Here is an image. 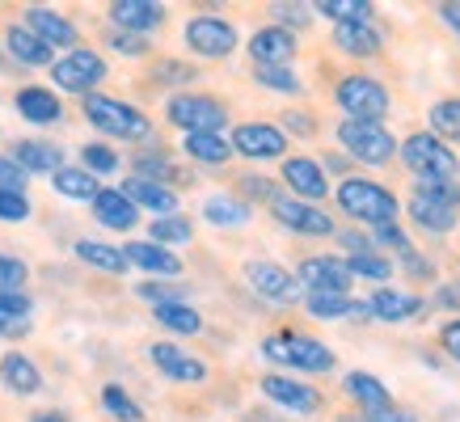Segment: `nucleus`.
<instances>
[{
    "label": "nucleus",
    "mask_w": 460,
    "mask_h": 422,
    "mask_svg": "<svg viewBox=\"0 0 460 422\" xmlns=\"http://www.w3.org/2000/svg\"><path fill=\"white\" fill-rule=\"evenodd\" d=\"M402 161L414 173V182H447V186L460 182V156L435 136L414 131L410 140H402Z\"/></svg>",
    "instance_id": "1"
},
{
    "label": "nucleus",
    "mask_w": 460,
    "mask_h": 422,
    "mask_svg": "<svg viewBox=\"0 0 460 422\" xmlns=\"http://www.w3.org/2000/svg\"><path fill=\"white\" fill-rule=\"evenodd\" d=\"M338 207L347 211L350 220H359V224H372V228L397 224V195L389 186L367 182V178H347L338 186Z\"/></svg>",
    "instance_id": "2"
},
{
    "label": "nucleus",
    "mask_w": 460,
    "mask_h": 422,
    "mask_svg": "<svg viewBox=\"0 0 460 422\" xmlns=\"http://www.w3.org/2000/svg\"><path fill=\"white\" fill-rule=\"evenodd\" d=\"M405 211L427 233H452L460 224V182H414V195H410Z\"/></svg>",
    "instance_id": "3"
},
{
    "label": "nucleus",
    "mask_w": 460,
    "mask_h": 422,
    "mask_svg": "<svg viewBox=\"0 0 460 422\" xmlns=\"http://www.w3.org/2000/svg\"><path fill=\"white\" fill-rule=\"evenodd\" d=\"M84 119L114 136V140H148L153 136V123H148V114L136 110L131 101H119V98H102V93H89L84 98Z\"/></svg>",
    "instance_id": "4"
},
{
    "label": "nucleus",
    "mask_w": 460,
    "mask_h": 422,
    "mask_svg": "<svg viewBox=\"0 0 460 422\" xmlns=\"http://www.w3.org/2000/svg\"><path fill=\"white\" fill-rule=\"evenodd\" d=\"M262 355L270 359V364H283V367H296V372H313V376H321V372H334V351L325 347V342H317V338H305V334H270L262 342Z\"/></svg>",
    "instance_id": "5"
},
{
    "label": "nucleus",
    "mask_w": 460,
    "mask_h": 422,
    "mask_svg": "<svg viewBox=\"0 0 460 422\" xmlns=\"http://www.w3.org/2000/svg\"><path fill=\"white\" fill-rule=\"evenodd\" d=\"M334 101L350 123H385V114L393 106L389 89L376 76H342L334 89Z\"/></svg>",
    "instance_id": "6"
},
{
    "label": "nucleus",
    "mask_w": 460,
    "mask_h": 422,
    "mask_svg": "<svg viewBox=\"0 0 460 422\" xmlns=\"http://www.w3.org/2000/svg\"><path fill=\"white\" fill-rule=\"evenodd\" d=\"M338 144L363 165H385V161L397 156V140L385 131V123H350V119H342L338 123Z\"/></svg>",
    "instance_id": "7"
},
{
    "label": "nucleus",
    "mask_w": 460,
    "mask_h": 422,
    "mask_svg": "<svg viewBox=\"0 0 460 422\" xmlns=\"http://www.w3.org/2000/svg\"><path fill=\"white\" fill-rule=\"evenodd\" d=\"M165 114H169V123L181 127L186 136L220 131V127L228 123V110H224V101L203 98V93H178V98H169Z\"/></svg>",
    "instance_id": "8"
},
{
    "label": "nucleus",
    "mask_w": 460,
    "mask_h": 422,
    "mask_svg": "<svg viewBox=\"0 0 460 422\" xmlns=\"http://www.w3.org/2000/svg\"><path fill=\"white\" fill-rule=\"evenodd\" d=\"M51 81H56L59 89H68V93L89 98V93L106 81V59H102L98 51H84V47H76V51H68L64 59H56V64H51Z\"/></svg>",
    "instance_id": "9"
},
{
    "label": "nucleus",
    "mask_w": 460,
    "mask_h": 422,
    "mask_svg": "<svg viewBox=\"0 0 460 422\" xmlns=\"http://www.w3.org/2000/svg\"><path fill=\"white\" fill-rule=\"evenodd\" d=\"M186 47L203 59H224L237 51V30L228 26L224 17H211V13L190 17L186 22Z\"/></svg>",
    "instance_id": "10"
},
{
    "label": "nucleus",
    "mask_w": 460,
    "mask_h": 422,
    "mask_svg": "<svg viewBox=\"0 0 460 422\" xmlns=\"http://www.w3.org/2000/svg\"><path fill=\"white\" fill-rule=\"evenodd\" d=\"M245 283H250L253 292L270 300V304H296L300 300V279H296L292 270H283L279 262H250L245 267Z\"/></svg>",
    "instance_id": "11"
},
{
    "label": "nucleus",
    "mask_w": 460,
    "mask_h": 422,
    "mask_svg": "<svg viewBox=\"0 0 460 422\" xmlns=\"http://www.w3.org/2000/svg\"><path fill=\"white\" fill-rule=\"evenodd\" d=\"M228 144H233V153L250 156V161H275L288 153V136L275 123H241Z\"/></svg>",
    "instance_id": "12"
},
{
    "label": "nucleus",
    "mask_w": 460,
    "mask_h": 422,
    "mask_svg": "<svg viewBox=\"0 0 460 422\" xmlns=\"http://www.w3.org/2000/svg\"><path fill=\"white\" fill-rule=\"evenodd\" d=\"M270 211H275V220H279L283 228H292V233H305V237H330V233H334V220H330V215H325L317 203H300V198L275 195Z\"/></svg>",
    "instance_id": "13"
},
{
    "label": "nucleus",
    "mask_w": 460,
    "mask_h": 422,
    "mask_svg": "<svg viewBox=\"0 0 460 422\" xmlns=\"http://www.w3.org/2000/svg\"><path fill=\"white\" fill-rule=\"evenodd\" d=\"M296 279L305 292H334V295H347L350 292V270H347V258H305Z\"/></svg>",
    "instance_id": "14"
},
{
    "label": "nucleus",
    "mask_w": 460,
    "mask_h": 422,
    "mask_svg": "<svg viewBox=\"0 0 460 422\" xmlns=\"http://www.w3.org/2000/svg\"><path fill=\"white\" fill-rule=\"evenodd\" d=\"M258 68H288L296 56V34L283 26H262L253 30V39L245 42Z\"/></svg>",
    "instance_id": "15"
},
{
    "label": "nucleus",
    "mask_w": 460,
    "mask_h": 422,
    "mask_svg": "<svg viewBox=\"0 0 460 422\" xmlns=\"http://www.w3.org/2000/svg\"><path fill=\"white\" fill-rule=\"evenodd\" d=\"M283 182L292 195H300V203H321L330 195V182H325V169L313 161V156H288L283 161Z\"/></svg>",
    "instance_id": "16"
},
{
    "label": "nucleus",
    "mask_w": 460,
    "mask_h": 422,
    "mask_svg": "<svg viewBox=\"0 0 460 422\" xmlns=\"http://www.w3.org/2000/svg\"><path fill=\"white\" fill-rule=\"evenodd\" d=\"M262 393L270 397L275 406L288 409V414H317V409H321V393L313 389V384L288 380V376H279V372L262 376Z\"/></svg>",
    "instance_id": "17"
},
{
    "label": "nucleus",
    "mask_w": 460,
    "mask_h": 422,
    "mask_svg": "<svg viewBox=\"0 0 460 422\" xmlns=\"http://www.w3.org/2000/svg\"><path fill=\"white\" fill-rule=\"evenodd\" d=\"M148 355H153V364L161 367L169 380H178V384H203V380H208V364L195 359V355H186L181 347H173V342H153Z\"/></svg>",
    "instance_id": "18"
},
{
    "label": "nucleus",
    "mask_w": 460,
    "mask_h": 422,
    "mask_svg": "<svg viewBox=\"0 0 460 422\" xmlns=\"http://www.w3.org/2000/svg\"><path fill=\"white\" fill-rule=\"evenodd\" d=\"M111 22L123 34H153L161 22H165V4H156V0H114L111 4Z\"/></svg>",
    "instance_id": "19"
},
{
    "label": "nucleus",
    "mask_w": 460,
    "mask_h": 422,
    "mask_svg": "<svg viewBox=\"0 0 460 422\" xmlns=\"http://www.w3.org/2000/svg\"><path fill=\"white\" fill-rule=\"evenodd\" d=\"M26 30L34 34L39 42H47L51 51L56 47H68V51H76V26H72L68 17H59L56 9H26Z\"/></svg>",
    "instance_id": "20"
},
{
    "label": "nucleus",
    "mask_w": 460,
    "mask_h": 422,
    "mask_svg": "<svg viewBox=\"0 0 460 422\" xmlns=\"http://www.w3.org/2000/svg\"><path fill=\"white\" fill-rule=\"evenodd\" d=\"M367 317L389 321V325L414 321V317H422V300L410 292H397V287H376V295L367 300Z\"/></svg>",
    "instance_id": "21"
},
{
    "label": "nucleus",
    "mask_w": 460,
    "mask_h": 422,
    "mask_svg": "<svg viewBox=\"0 0 460 422\" xmlns=\"http://www.w3.org/2000/svg\"><path fill=\"white\" fill-rule=\"evenodd\" d=\"M93 215H98L102 228H114V233H131L140 224V207L123 190H98L93 195Z\"/></svg>",
    "instance_id": "22"
},
{
    "label": "nucleus",
    "mask_w": 460,
    "mask_h": 422,
    "mask_svg": "<svg viewBox=\"0 0 460 422\" xmlns=\"http://www.w3.org/2000/svg\"><path fill=\"white\" fill-rule=\"evenodd\" d=\"M123 258H127V267H140V270H148V275H161V279L181 275L178 253L161 250V245H153V241H131V245H123Z\"/></svg>",
    "instance_id": "23"
},
{
    "label": "nucleus",
    "mask_w": 460,
    "mask_h": 422,
    "mask_svg": "<svg viewBox=\"0 0 460 422\" xmlns=\"http://www.w3.org/2000/svg\"><path fill=\"white\" fill-rule=\"evenodd\" d=\"M123 195L144 211H156V220L165 215H178V190L173 186H161V182H148V178H127Z\"/></svg>",
    "instance_id": "24"
},
{
    "label": "nucleus",
    "mask_w": 460,
    "mask_h": 422,
    "mask_svg": "<svg viewBox=\"0 0 460 422\" xmlns=\"http://www.w3.org/2000/svg\"><path fill=\"white\" fill-rule=\"evenodd\" d=\"M380 42H385V34H380L372 22H350V26H334V47L342 51V56H355V59H367L380 51Z\"/></svg>",
    "instance_id": "25"
},
{
    "label": "nucleus",
    "mask_w": 460,
    "mask_h": 422,
    "mask_svg": "<svg viewBox=\"0 0 460 422\" xmlns=\"http://www.w3.org/2000/svg\"><path fill=\"white\" fill-rule=\"evenodd\" d=\"M13 106H17V114H22L26 123H39V127L59 123V114H64V106H59L56 93H51V89H39V84L22 89Z\"/></svg>",
    "instance_id": "26"
},
{
    "label": "nucleus",
    "mask_w": 460,
    "mask_h": 422,
    "mask_svg": "<svg viewBox=\"0 0 460 422\" xmlns=\"http://www.w3.org/2000/svg\"><path fill=\"white\" fill-rule=\"evenodd\" d=\"M305 304H308V317H317V321L367 317V304H363V300H350V295H334V292H308Z\"/></svg>",
    "instance_id": "27"
},
{
    "label": "nucleus",
    "mask_w": 460,
    "mask_h": 422,
    "mask_svg": "<svg viewBox=\"0 0 460 422\" xmlns=\"http://www.w3.org/2000/svg\"><path fill=\"white\" fill-rule=\"evenodd\" d=\"M13 161L26 169V173H56V169H64V153L47 140H17Z\"/></svg>",
    "instance_id": "28"
},
{
    "label": "nucleus",
    "mask_w": 460,
    "mask_h": 422,
    "mask_svg": "<svg viewBox=\"0 0 460 422\" xmlns=\"http://www.w3.org/2000/svg\"><path fill=\"white\" fill-rule=\"evenodd\" d=\"M0 380H4L13 393H22V397H26V393H39V389H42V372L30 364L22 351H9L4 359H0Z\"/></svg>",
    "instance_id": "29"
},
{
    "label": "nucleus",
    "mask_w": 460,
    "mask_h": 422,
    "mask_svg": "<svg viewBox=\"0 0 460 422\" xmlns=\"http://www.w3.org/2000/svg\"><path fill=\"white\" fill-rule=\"evenodd\" d=\"M4 47H9V56L22 59V64H30V68H47V64H51V47L34 39L26 26L4 30Z\"/></svg>",
    "instance_id": "30"
},
{
    "label": "nucleus",
    "mask_w": 460,
    "mask_h": 422,
    "mask_svg": "<svg viewBox=\"0 0 460 422\" xmlns=\"http://www.w3.org/2000/svg\"><path fill=\"white\" fill-rule=\"evenodd\" d=\"M76 258H81L84 267H98L106 270V275H123L127 270V258L119 245H106V241H76Z\"/></svg>",
    "instance_id": "31"
},
{
    "label": "nucleus",
    "mask_w": 460,
    "mask_h": 422,
    "mask_svg": "<svg viewBox=\"0 0 460 422\" xmlns=\"http://www.w3.org/2000/svg\"><path fill=\"white\" fill-rule=\"evenodd\" d=\"M203 215H208V224L241 228V224H250V203H245V198H233V195H211L208 203H203Z\"/></svg>",
    "instance_id": "32"
},
{
    "label": "nucleus",
    "mask_w": 460,
    "mask_h": 422,
    "mask_svg": "<svg viewBox=\"0 0 460 422\" xmlns=\"http://www.w3.org/2000/svg\"><path fill=\"white\" fill-rule=\"evenodd\" d=\"M342 389H347V393L359 401L363 414H367V409H380V406H393V401H389V389H385V384H380L372 372H350V376L342 380Z\"/></svg>",
    "instance_id": "33"
},
{
    "label": "nucleus",
    "mask_w": 460,
    "mask_h": 422,
    "mask_svg": "<svg viewBox=\"0 0 460 422\" xmlns=\"http://www.w3.org/2000/svg\"><path fill=\"white\" fill-rule=\"evenodd\" d=\"M51 186H56L64 198H76V203H93V195H98V178L93 173H84V169H56L51 173Z\"/></svg>",
    "instance_id": "34"
},
{
    "label": "nucleus",
    "mask_w": 460,
    "mask_h": 422,
    "mask_svg": "<svg viewBox=\"0 0 460 422\" xmlns=\"http://www.w3.org/2000/svg\"><path fill=\"white\" fill-rule=\"evenodd\" d=\"M181 148H186V156H195V161H203V165H224V161L233 156V144L224 140L220 131L186 136V140H181Z\"/></svg>",
    "instance_id": "35"
},
{
    "label": "nucleus",
    "mask_w": 460,
    "mask_h": 422,
    "mask_svg": "<svg viewBox=\"0 0 460 422\" xmlns=\"http://www.w3.org/2000/svg\"><path fill=\"white\" fill-rule=\"evenodd\" d=\"M153 317L165 325V330H173V334H186V338L203 330V317H199V312L190 309L186 300H169V304H156Z\"/></svg>",
    "instance_id": "36"
},
{
    "label": "nucleus",
    "mask_w": 460,
    "mask_h": 422,
    "mask_svg": "<svg viewBox=\"0 0 460 422\" xmlns=\"http://www.w3.org/2000/svg\"><path fill=\"white\" fill-rule=\"evenodd\" d=\"M321 17H330L334 26H350V22H372V0H317L313 4Z\"/></svg>",
    "instance_id": "37"
},
{
    "label": "nucleus",
    "mask_w": 460,
    "mask_h": 422,
    "mask_svg": "<svg viewBox=\"0 0 460 422\" xmlns=\"http://www.w3.org/2000/svg\"><path fill=\"white\" fill-rule=\"evenodd\" d=\"M347 270H350V279H372V283H380V287L393 279V262H389V258H380L376 250L350 253V258H347Z\"/></svg>",
    "instance_id": "38"
},
{
    "label": "nucleus",
    "mask_w": 460,
    "mask_h": 422,
    "mask_svg": "<svg viewBox=\"0 0 460 422\" xmlns=\"http://www.w3.org/2000/svg\"><path fill=\"white\" fill-rule=\"evenodd\" d=\"M435 140H456L460 144V98H444L431 106Z\"/></svg>",
    "instance_id": "39"
},
{
    "label": "nucleus",
    "mask_w": 460,
    "mask_h": 422,
    "mask_svg": "<svg viewBox=\"0 0 460 422\" xmlns=\"http://www.w3.org/2000/svg\"><path fill=\"white\" fill-rule=\"evenodd\" d=\"M195 237V228L190 220H181V215H165V220H153V245L169 250V245H190Z\"/></svg>",
    "instance_id": "40"
},
{
    "label": "nucleus",
    "mask_w": 460,
    "mask_h": 422,
    "mask_svg": "<svg viewBox=\"0 0 460 422\" xmlns=\"http://www.w3.org/2000/svg\"><path fill=\"white\" fill-rule=\"evenodd\" d=\"M102 406H106V414H111L114 422H144V409L136 406L119 384H106V389H102Z\"/></svg>",
    "instance_id": "41"
},
{
    "label": "nucleus",
    "mask_w": 460,
    "mask_h": 422,
    "mask_svg": "<svg viewBox=\"0 0 460 422\" xmlns=\"http://www.w3.org/2000/svg\"><path fill=\"white\" fill-rule=\"evenodd\" d=\"M81 161H84V173H114L119 169V153L114 148H106V144H84V153H81Z\"/></svg>",
    "instance_id": "42"
},
{
    "label": "nucleus",
    "mask_w": 460,
    "mask_h": 422,
    "mask_svg": "<svg viewBox=\"0 0 460 422\" xmlns=\"http://www.w3.org/2000/svg\"><path fill=\"white\" fill-rule=\"evenodd\" d=\"M253 81L262 84V89H275V93H300V89H305L292 68H258Z\"/></svg>",
    "instance_id": "43"
},
{
    "label": "nucleus",
    "mask_w": 460,
    "mask_h": 422,
    "mask_svg": "<svg viewBox=\"0 0 460 422\" xmlns=\"http://www.w3.org/2000/svg\"><path fill=\"white\" fill-rule=\"evenodd\" d=\"M30 295L26 292H0V325H22L30 321Z\"/></svg>",
    "instance_id": "44"
},
{
    "label": "nucleus",
    "mask_w": 460,
    "mask_h": 422,
    "mask_svg": "<svg viewBox=\"0 0 460 422\" xmlns=\"http://www.w3.org/2000/svg\"><path fill=\"white\" fill-rule=\"evenodd\" d=\"M136 178H148V182L165 186V178H178V173H173V165L161 153H140L136 156Z\"/></svg>",
    "instance_id": "45"
},
{
    "label": "nucleus",
    "mask_w": 460,
    "mask_h": 422,
    "mask_svg": "<svg viewBox=\"0 0 460 422\" xmlns=\"http://www.w3.org/2000/svg\"><path fill=\"white\" fill-rule=\"evenodd\" d=\"M30 279V270L22 258H9V253H0V292H22Z\"/></svg>",
    "instance_id": "46"
},
{
    "label": "nucleus",
    "mask_w": 460,
    "mask_h": 422,
    "mask_svg": "<svg viewBox=\"0 0 460 422\" xmlns=\"http://www.w3.org/2000/svg\"><path fill=\"white\" fill-rule=\"evenodd\" d=\"M26 182H30L26 169L17 165L13 156H0V190L4 195H26Z\"/></svg>",
    "instance_id": "47"
},
{
    "label": "nucleus",
    "mask_w": 460,
    "mask_h": 422,
    "mask_svg": "<svg viewBox=\"0 0 460 422\" xmlns=\"http://www.w3.org/2000/svg\"><path fill=\"white\" fill-rule=\"evenodd\" d=\"M0 220H4V224L30 220V198L26 195H4V190H0Z\"/></svg>",
    "instance_id": "48"
},
{
    "label": "nucleus",
    "mask_w": 460,
    "mask_h": 422,
    "mask_svg": "<svg viewBox=\"0 0 460 422\" xmlns=\"http://www.w3.org/2000/svg\"><path fill=\"white\" fill-rule=\"evenodd\" d=\"M156 81H165V84L195 81V68H190V64H178V59H165V64H156Z\"/></svg>",
    "instance_id": "49"
},
{
    "label": "nucleus",
    "mask_w": 460,
    "mask_h": 422,
    "mask_svg": "<svg viewBox=\"0 0 460 422\" xmlns=\"http://www.w3.org/2000/svg\"><path fill=\"white\" fill-rule=\"evenodd\" d=\"M376 245H389V250H397L402 258H405V253H414V250H410V237H405L397 224H380L376 228Z\"/></svg>",
    "instance_id": "50"
},
{
    "label": "nucleus",
    "mask_w": 460,
    "mask_h": 422,
    "mask_svg": "<svg viewBox=\"0 0 460 422\" xmlns=\"http://www.w3.org/2000/svg\"><path fill=\"white\" fill-rule=\"evenodd\" d=\"M367 422H419L410 409H402V406H380V409H367L363 414Z\"/></svg>",
    "instance_id": "51"
},
{
    "label": "nucleus",
    "mask_w": 460,
    "mask_h": 422,
    "mask_svg": "<svg viewBox=\"0 0 460 422\" xmlns=\"http://www.w3.org/2000/svg\"><path fill=\"white\" fill-rule=\"evenodd\" d=\"M275 17H279V22H275V26H305L308 22V13H305V4H275Z\"/></svg>",
    "instance_id": "52"
},
{
    "label": "nucleus",
    "mask_w": 460,
    "mask_h": 422,
    "mask_svg": "<svg viewBox=\"0 0 460 422\" xmlns=\"http://www.w3.org/2000/svg\"><path fill=\"white\" fill-rule=\"evenodd\" d=\"M111 47L114 51H123V56H144V51H148V42L136 39V34H114Z\"/></svg>",
    "instance_id": "53"
},
{
    "label": "nucleus",
    "mask_w": 460,
    "mask_h": 422,
    "mask_svg": "<svg viewBox=\"0 0 460 422\" xmlns=\"http://www.w3.org/2000/svg\"><path fill=\"white\" fill-rule=\"evenodd\" d=\"M439 342H444V351L460 364V321H447L444 330H439Z\"/></svg>",
    "instance_id": "54"
},
{
    "label": "nucleus",
    "mask_w": 460,
    "mask_h": 422,
    "mask_svg": "<svg viewBox=\"0 0 460 422\" xmlns=\"http://www.w3.org/2000/svg\"><path fill=\"white\" fill-rule=\"evenodd\" d=\"M435 300H439L444 309H460V283H444V287H439V295H435Z\"/></svg>",
    "instance_id": "55"
},
{
    "label": "nucleus",
    "mask_w": 460,
    "mask_h": 422,
    "mask_svg": "<svg viewBox=\"0 0 460 422\" xmlns=\"http://www.w3.org/2000/svg\"><path fill=\"white\" fill-rule=\"evenodd\" d=\"M439 17H444V26L460 39V4H439Z\"/></svg>",
    "instance_id": "56"
},
{
    "label": "nucleus",
    "mask_w": 460,
    "mask_h": 422,
    "mask_svg": "<svg viewBox=\"0 0 460 422\" xmlns=\"http://www.w3.org/2000/svg\"><path fill=\"white\" fill-rule=\"evenodd\" d=\"M405 270H410V275H431V262H427V258H419V253H405Z\"/></svg>",
    "instance_id": "57"
},
{
    "label": "nucleus",
    "mask_w": 460,
    "mask_h": 422,
    "mask_svg": "<svg viewBox=\"0 0 460 422\" xmlns=\"http://www.w3.org/2000/svg\"><path fill=\"white\" fill-rule=\"evenodd\" d=\"M342 245H347V253H363V250H372V245H367V237H359V233H342Z\"/></svg>",
    "instance_id": "58"
},
{
    "label": "nucleus",
    "mask_w": 460,
    "mask_h": 422,
    "mask_svg": "<svg viewBox=\"0 0 460 422\" xmlns=\"http://www.w3.org/2000/svg\"><path fill=\"white\" fill-rule=\"evenodd\" d=\"M245 190H250V195H258V198H270V203H275V190H270L262 178H250V182H245Z\"/></svg>",
    "instance_id": "59"
},
{
    "label": "nucleus",
    "mask_w": 460,
    "mask_h": 422,
    "mask_svg": "<svg viewBox=\"0 0 460 422\" xmlns=\"http://www.w3.org/2000/svg\"><path fill=\"white\" fill-rule=\"evenodd\" d=\"M30 422H68V418H64L59 409H42V414H34V418H30Z\"/></svg>",
    "instance_id": "60"
}]
</instances>
